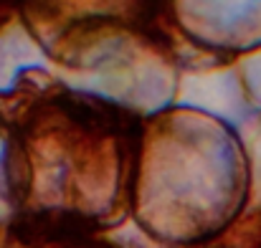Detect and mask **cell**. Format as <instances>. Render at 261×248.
<instances>
[{"instance_id": "6", "label": "cell", "mask_w": 261, "mask_h": 248, "mask_svg": "<svg viewBox=\"0 0 261 248\" xmlns=\"http://www.w3.org/2000/svg\"><path fill=\"white\" fill-rule=\"evenodd\" d=\"M233 69H236V86L241 101L251 112H261V48L244 56Z\"/></svg>"}, {"instance_id": "3", "label": "cell", "mask_w": 261, "mask_h": 248, "mask_svg": "<svg viewBox=\"0 0 261 248\" xmlns=\"http://www.w3.org/2000/svg\"><path fill=\"white\" fill-rule=\"evenodd\" d=\"M18 18L66 86L140 119L175 104L180 69L160 25V3H23Z\"/></svg>"}, {"instance_id": "1", "label": "cell", "mask_w": 261, "mask_h": 248, "mask_svg": "<svg viewBox=\"0 0 261 248\" xmlns=\"http://www.w3.org/2000/svg\"><path fill=\"white\" fill-rule=\"evenodd\" d=\"M5 195L13 218L112 233L129 221L140 117L43 66L0 89Z\"/></svg>"}, {"instance_id": "7", "label": "cell", "mask_w": 261, "mask_h": 248, "mask_svg": "<svg viewBox=\"0 0 261 248\" xmlns=\"http://www.w3.org/2000/svg\"><path fill=\"white\" fill-rule=\"evenodd\" d=\"M3 160H5V134L0 132V226L13 221V208L5 195V175H3Z\"/></svg>"}, {"instance_id": "2", "label": "cell", "mask_w": 261, "mask_h": 248, "mask_svg": "<svg viewBox=\"0 0 261 248\" xmlns=\"http://www.w3.org/2000/svg\"><path fill=\"white\" fill-rule=\"evenodd\" d=\"M251 170L236 124L195 104L140 119L129 221L165 248L211 246L246 208Z\"/></svg>"}, {"instance_id": "4", "label": "cell", "mask_w": 261, "mask_h": 248, "mask_svg": "<svg viewBox=\"0 0 261 248\" xmlns=\"http://www.w3.org/2000/svg\"><path fill=\"white\" fill-rule=\"evenodd\" d=\"M160 25L180 74L221 71L261 48V3H160Z\"/></svg>"}, {"instance_id": "5", "label": "cell", "mask_w": 261, "mask_h": 248, "mask_svg": "<svg viewBox=\"0 0 261 248\" xmlns=\"http://www.w3.org/2000/svg\"><path fill=\"white\" fill-rule=\"evenodd\" d=\"M0 248H132L101 233H89L43 218H13L0 226Z\"/></svg>"}]
</instances>
